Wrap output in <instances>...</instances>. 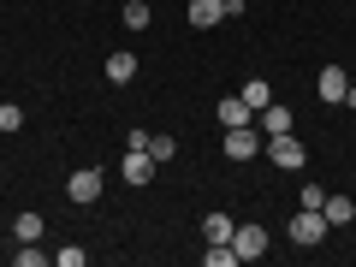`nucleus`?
Wrapping results in <instances>:
<instances>
[{
  "label": "nucleus",
  "instance_id": "nucleus-1",
  "mask_svg": "<svg viewBox=\"0 0 356 267\" xmlns=\"http://www.w3.org/2000/svg\"><path fill=\"white\" fill-rule=\"evenodd\" d=\"M285 232H291V243H303V250H315V243L321 238H327V214H321V208H297V214H291V226H285Z\"/></svg>",
  "mask_w": 356,
  "mask_h": 267
},
{
  "label": "nucleus",
  "instance_id": "nucleus-2",
  "mask_svg": "<svg viewBox=\"0 0 356 267\" xmlns=\"http://www.w3.org/2000/svg\"><path fill=\"white\" fill-rule=\"evenodd\" d=\"M102 166H77L72 178H65V196H72V202H95V196H102Z\"/></svg>",
  "mask_w": 356,
  "mask_h": 267
},
{
  "label": "nucleus",
  "instance_id": "nucleus-3",
  "mask_svg": "<svg viewBox=\"0 0 356 267\" xmlns=\"http://www.w3.org/2000/svg\"><path fill=\"white\" fill-rule=\"evenodd\" d=\"M267 154H273V166H285V172H297V166L309 161V154H303V143H297L291 131H280V137H267Z\"/></svg>",
  "mask_w": 356,
  "mask_h": 267
},
{
  "label": "nucleus",
  "instance_id": "nucleus-4",
  "mask_svg": "<svg viewBox=\"0 0 356 267\" xmlns=\"http://www.w3.org/2000/svg\"><path fill=\"white\" fill-rule=\"evenodd\" d=\"M226 154L232 161H255V154H261V131L255 125H232L226 131Z\"/></svg>",
  "mask_w": 356,
  "mask_h": 267
},
{
  "label": "nucleus",
  "instance_id": "nucleus-5",
  "mask_svg": "<svg viewBox=\"0 0 356 267\" xmlns=\"http://www.w3.org/2000/svg\"><path fill=\"white\" fill-rule=\"evenodd\" d=\"M232 250H238V261H261L267 255V226H238L232 232Z\"/></svg>",
  "mask_w": 356,
  "mask_h": 267
},
{
  "label": "nucleus",
  "instance_id": "nucleus-6",
  "mask_svg": "<svg viewBox=\"0 0 356 267\" xmlns=\"http://www.w3.org/2000/svg\"><path fill=\"white\" fill-rule=\"evenodd\" d=\"M344 89H350V72L344 65H321V102L344 107Z\"/></svg>",
  "mask_w": 356,
  "mask_h": 267
},
{
  "label": "nucleus",
  "instance_id": "nucleus-7",
  "mask_svg": "<svg viewBox=\"0 0 356 267\" xmlns=\"http://www.w3.org/2000/svg\"><path fill=\"white\" fill-rule=\"evenodd\" d=\"M119 172H125V184H149L154 178V154L149 149H125V166H119Z\"/></svg>",
  "mask_w": 356,
  "mask_h": 267
},
{
  "label": "nucleus",
  "instance_id": "nucleus-8",
  "mask_svg": "<svg viewBox=\"0 0 356 267\" xmlns=\"http://www.w3.org/2000/svg\"><path fill=\"white\" fill-rule=\"evenodd\" d=\"M250 119H255V107L250 102H243V95H226V102H220V125H250Z\"/></svg>",
  "mask_w": 356,
  "mask_h": 267
},
{
  "label": "nucleus",
  "instance_id": "nucleus-9",
  "mask_svg": "<svg viewBox=\"0 0 356 267\" xmlns=\"http://www.w3.org/2000/svg\"><path fill=\"white\" fill-rule=\"evenodd\" d=\"M220 18H226V0H191V24H196V30L220 24Z\"/></svg>",
  "mask_w": 356,
  "mask_h": 267
},
{
  "label": "nucleus",
  "instance_id": "nucleus-10",
  "mask_svg": "<svg viewBox=\"0 0 356 267\" xmlns=\"http://www.w3.org/2000/svg\"><path fill=\"white\" fill-rule=\"evenodd\" d=\"M321 214H327V226H350V220H356V202H350V196H327Z\"/></svg>",
  "mask_w": 356,
  "mask_h": 267
},
{
  "label": "nucleus",
  "instance_id": "nucleus-11",
  "mask_svg": "<svg viewBox=\"0 0 356 267\" xmlns=\"http://www.w3.org/2000/svg\"><path fill=\"white\" fill-rule=\"evenodd\" d=\"M137 77V54H107V83H131Z\"/></svg>",
  "mask_w": 356,
  "mask_h": 267
},
{
  "label": "nucleus",
  "instance_id": "nucleus-12",
  "mask_svg": "<svg viewBox=\"0 0 356 267\" xmlns=\"http://www.w3.org/2000/svg\"><path fill=\"white\" fill-rule=\"evenodd\" d=\"M232 232H238V226H232V214H208L202 220V238L208 243H232Z\"/></svg>",
  "mask_w": 356,
  "mask_h": 267
},
{
  "label": "nucleus",
  "instance_id": "nucleus-13",
  "mask_svg": "<svg viewBox=\"0 0 356 267\" xmlns=\"http://www.w3.org/2000/svg\"><path fill=\"white\" fill-rule=\"evenodd\" d=\"M280 131H291V113L267 102V107H261V137H280Z\"/></svg>",
  "mask_w": 356,
  "mask_h": 267
},
{
  "label": "nucleus",
  "instance_id": "nucleus-14",
  "mask_svg": "<svg viewBox=\"0 0 356 267\" xmlns=\"http://www.w3.org/2000/svg\"><path fill=\"white\" fill-rule=\"evenodd\" d=\"M243 102H250L255 113H261V107L273 102V83H267V77H250V83H243Z\"/></svg>",
  "mask_w": 356,
  "mask_h": 267
},
{
  "label": "nucleus",
  "instance_id": "nucleus-15",
  "mask_svg": "<svg viewBox=\"0 0 356 267\" xmlns=\"http://www.w3.org/2000/svg\"><path fill=\"white\" fill-rule=\"evenodd\" d=\"M119 18H125V30H143V24L154 18V6H143V0H125V13H119Z\"/></svg>",
  "mask_w": 356,
  "mask_h": 267
},
{
  "label": "nucleus",
  "instance_id": "nucleus-16",
  "mask_svg": "<svg viewBox=\"0 0 356 267\" xmlns=\"http://www.w3.org/2000/svg\"><path fill=\"white\" fill-rule=\"evenodd\" d=\"M13 232H18L24 243H36V238H42V214H18V220H13Z\"/></svg>",
  "mask_w": 356,
  "mask_h": 267
},
{
  "label": "nucleus",
  "instance_id": "nucleus-17",
  "mask_svg": "<svg viewBox=\"0 0 356 267\" xmlns=\"http://www.w3.org/2000/svg\"><path fill=\"white\" fill-rule=\"evenodd\" d=\"M202 261H208V267H238V250H232V243H214Z\"/></svg>",
  "mask_w": 356,
  "mask_h": 267
},
{
  "label": "nucleus",
  "instance_id": "nucleus-18",
  "mask_svg": "<svg viewBox=\"0 0 356 267\" xmlns=\"http://www.w3.org/2000/svg\"><path fill=\"white\" fill-rule=\"evenodd\" d=\"M149 154H154V166H161V161H178V143H172V137H149Z\"/></svg>",
  "mask_w": 356,
  "mask_h": 267
},
{
  "label": "nucleus",
  "instance_id": "nucleus-19",
  "mask_svg": "<svg viewBox=\"0 0 356 267\" xmlns=\"http://www.w3.org/2000/svg\"><path fill=\"white\" fill-rule=\"evenodd\" d=\"M297 202H303V208H321V202H327V191H321V184H303V196H297Z\"/></svg>",
  "mask_w": 356,
  "mask_h": 267
},
{
  "label": "nucleus",
  "instance_id": "nucleus-20",
  "mask_svg": "<svg viewBox=\"0 0 356 267\" xmlns=\"http://www.w3.org/2000/svg\"><path fill=\"white\" fill-rule=\"evenodd\" d=\"M24 125V113H18V107H0V131H18Z\"/></svg>",
  "mask_w": 356,
  "mask_h": 267
},
{
  "label": "nucleus",
  "instance_id": "nucleus-21",
  "mask_svg": "<svg viewBox=\"0 0 356 267\" xmlns=\"http://www.w3.org/2000/svg\"><path fill=\"white\" fill-rule=\"evenodd\" d=\"M344 107H356V83H350V89H344Z\"/></svg>",
  "mask_w": 356,
  "mask_h": 267
}]
</instances>
